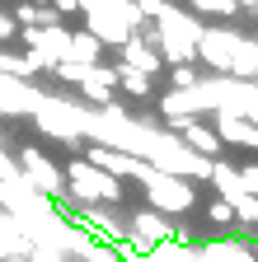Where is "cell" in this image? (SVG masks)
I'll return each mask as SVG.
<instances>
[{
  "label": "cell",
  "mask_w": 258,
  "mask_h": 262,
  "mask_svg": "<svg viewBox=\"0 0 258 262\" xmlns=\"http://www.w3.org/2000/svg\"><path fill=\"white\" fill-rule=\"evenodd\" d=\"M14 28H19V24L10 19V10H0V42H5V47H10V42L19 38V33H14Z\"/></svg>",
  "instance_id": "cell-12"
},
{
  "label": "cell",
  "mask_w": 258,
  "mask_h": 262,
  "mask_svg": "<svg viewBox=\"0 0 258 262\" xmlns=\"http://www.w3.org/2000/svg\"><path fill=\"white\" fill-rule=\"evenodd\" d=\"M61 173H66V196L75 206H108V202H122V192H127L117 178H108L104 169H94L85 159L61 164Z\"/></svg>",
  "instance_id": "cell-1"
},
{
  "label": "cell",
  "mask_w": 258,
  "mask_h": 262,
  "mask_svg": "<svg viewBox=\"0 0 258 262\" xmlns=\"http://www.w3.org/2000/svg\"><path fill=\"white\" fill-rule=\"evenodd\" d=\"M202 84V71H197V61H183V66H169V89H197Z\"/></svg>",
  "instance_id": "cell-9"
},
{
  "label": "cell",
  "mask_w": 258,
  "mask_h": 262,
  "mask_svg": "<svg viewBox=\"0 0 258 262\" xmlns=\"http://www.w3.org/2000/svg\"><path fill=\"white\" fill-rule=\"evenodd\" d=\"M211 126L225 150H258V126L249 117H235V113H211Z\"/></svg>",
  "instance_id": "cell-7"
},
{
  "label": "cell",
  "mask_w": 258,
  "mask_h": 262,
  "mask_svg": "<svg viewBox=\"0 0 258 262\" xmlns=\"http://www.w3.org/2000/svg\"><path fill=\"white\" fill-rule=\"evenodd\" d=\"M66 61H75V66H104V42L94 38L89 28H71V47H66Z\"/></svg>",
  "instance_id": "cell-8"
},
{
  "label": "cell",
  "mask_w": 258,
  "mask_h": 262,
  "mask_svg": "<svg viewBox=\"0 0 258 262\" xmlns=\"http://www.w3.org/2000/svg\"><path fill=\"white\" fill-rule=\"evenodd\" d=\"M141 192H146L150 211L169 215V220H183V215H188L192 206H197V192H192V183H188V178L160 173V169H150V178L141 183Z\"/></svg>",
  "instance_id": "cell-3"
},
{
  "label": "cell",
  "mask_w": 258,
  "mask_h": 262,
  "mask_svg": "<svg viewBox=\"0 0 258 262\" xmlns=\"http://www.w3.org/2000/svg\"><path fill=\"white\" fill-rule=\"evenodd\" d=\"M174 136L183 141V150H192L197 159H207V164H216V159H225V145H221V136H216V126L207 122V117H188Z\"/></svg>",
  "instance_id": "cell-5"
},
{
  "label": "cell",
  "mask_w": 258,
  "mask_h": 262,
  "mask_svg": "<svg viewBox=\"0 0 258 262\" xmlns=\"http://www.w3.org/2000/svg\"><path fill=\"white\" fill-rule=\"evenodd\" d=\"M188 14H221V19H230V14H240V5L235 0H188Z\"/></svg>",
  "instance_id": "cell-10"
},
{
  "label": "cell",
  "mask_w": 258,
  "mask_h": 262,
  "mask_svg": "<svg viewBox=\"0 0 258 262\" xmlns=\"http://www.w3.org/2000/svg\"><path fill=\"white\" fill-rule=\"evenodd\" d=\"M117 66H122V71H136V75L160 80V71H165V56H160L155 42H146V38H127V42L117 47Z\"/></svg>",
  "instance_id": "cell-6"
},
{
  "label": "cell",
  "mask_w": 258,
  "mask_h": 262,
  "mask_svg": "<svg viewBox=\"0 0 258 262\" xmlns=\"http://www.w3.org/2000/svg\"><path fill=\"white\" fill-rule=\"evenodd\" d=\"M240 187L244 196H258V164H240Z\"/></svg>",
  "instance_id": "cell-11"
},
{
  "label": "cell",
  "mask_w": 258,
  "mask_h": 262,
  "mask_svg": "<svg viewBox=\"0 0 258 262\" xmlns=\"http://www.w3.org/2000/svg\"><path fill=\"white\" fill-rule=\"evenodd\" d=\"M14 159H19V178L28 183V192L47 196L52 206L71 202V196H66V173H61V164H56L52 155H43L38 145H24V150H19Z\"/></svg>",
  "instance_id": "cell-2"
},
{
  "label": "cell",
  "mask_w": 258,
  "mask_h": 262,
  "mask_svg": "<svg viewBox=\"0 0 258 262\" xmlns=\"http://www.w3.org/2000/svg\"><path fill=\"white\" fill-rule=\"evenodd\" d=\"M127 239H136V244H146V248L174 244V220L160 215V211H150V206H141V211L127 215Z\"/></svg>",
  "instance_id": "cell-4"
}]
</instances>
